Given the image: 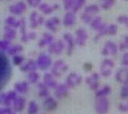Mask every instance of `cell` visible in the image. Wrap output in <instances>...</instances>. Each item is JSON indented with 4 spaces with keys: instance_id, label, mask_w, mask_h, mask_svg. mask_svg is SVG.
I'll return each mask as SVG.
<instances>
[{
    "instance_id": "obj_22",
    "label": "cell",
    "mask_w": 128,
    "mask_h": 114,
    "mask_svg": "<svg viewBox=\"0 0 128 114\" xmlns=\"http://www.w3.org/2000/svg\"><path fill=\"white\" fill-rule=\"evenodd\" d=\"M43 83L49 89H55L59 85L56 80L55 77L50 73H46L43 76Z\"/></svg>"
},
{
    "instance_id": "obj_17",
    "label": "cell",
    "mask_w": 128,
    "mask_h": 114,
    "mask_svg": "<svg viewBox=\"0 0 128 114\" xmlns=\"http://www.w3.org/2000/svg\"><path fill=\"white\" fill-rule=\"evenodd\" d=\"M60 8L59 4L54 3V4H50L46 3H42L38 7L40 11L45 15H49L52 14L54 11L58 10Z\"/></svg>"
},
{
    "instance_id": "obj_49",
    "label": "cell",
    "mask_w": 128,
    "mask_h": 114,
    "mask_svg": "<svg viewBox=\"0 0 128 114\" xmlns=\"http://www.w3.org/2000/svg\"><path fill=\"white\" fill-rule=\"evenodd\" d=\"M118 109L120 112H122V113L128 112V109H127L126 104H119V105L118 106Z\"/></svg>"
},
{
    "instance_id": "obj_6",
    "label": "cell",
    "mask_w": 128,
    "mask_h": 114,
    "mask_svg": "<svg viewBox=\"0 0 128 114\" xmlns=\"http://www.w3.org/2000/svg\"><path fill=\"white\" fill-rule=\"evenodd\" d=\"M66 49V45L62 40H54L48 46V52L50 54L60 55L62 53L64 50Z\"/></svg>"
},
{
    "instance_id": "obj_9",
    "label": "cell",
    "mask_w": 128,
    "mask_h": 114,
    "mask_svg": "<svg viewBox=\"0 0 128 114\" xmlns=\"http://www.w3.org/2000/svg\"><path fill=\"white\" fill-rule=\"evenodd\" d=\"M30 27L32 29H36L45 23L44 16L40 15L38 12L34 11L30 15L29 17Z\"/></svg>"
},
{
    "instance_id": "obj_10",
    "label": "cell",
    "mask_w": 128,
    "mask_h": 114,
    "mask_svg": "<svg viewBox=\"0 0 128 114\" xmlns=\"http://www.w3.org/2000/svg\"><path fill=\"white\" fill-rule=\"evenodd\" d=\"M85 82L92 91L96 92L100 88V74L97 73H92L86 78Z\"/></svg>"
},
{
    "instance_id": "obj_30",
    "label": "cell",
    "mask_w": 128,
    "mask_h": 114,
    "mask_svg": "<svg viewBox=\"0 0 128 114\" xmlns=\"http://www.w3.org/2000/svg\"><path fill=\"white\" fill-rule=\"evenodd\" d=\"M23 51H24V47L20 44H16V45H11L9 49L7 50V54L10 56H14L20 54V53Z\"/></svg>"
},
{
    "instance_id": "obj_15",
    "label": "cell",
    "mask_w": 128,
    "mask_h": 114,
    "mask_svg": "<svg viewBox=\"0 0 128 114\" xmlns=\"http://www.w3.org/2000/svg\"><path fill=\"white\" fill-rule=\"evenodd\" d=\"M61 23L60 18L58 16H52L45 21V27L49 32L55 33L58 30V27Z\"/></svg>"
},
{
    "instance_id": "obj_1",
    "label": "cell",
    "mask_w": 128,
    "mask_h": 114,
    "mask_svg": "<svg viewBox=\"0 0 128 114\" xmlns=\"http://www.w3.org/2000/svg\"><path fill=\"white\" fill-rule=\"evenodd\" d=\"M12 75V68L6 56L0 50V90L8 83Z\"/></svg>"
},
{
    "instance_id": "obj_43",
    "label": "cell",
    "mask_w": 128,
    "mask_h": 114,
    "mask_svg": "<svg viewBox=\"0 0 128 114\" xmlns=\"http://www.w3.org/2000/svg\"><path fill=\"white\" fill-rule=\"evenodd\" d=\"M75 0H62V3H63V7L65 10L67 11H72V8L74 5Z\"/></svg>"
},
{
    "instance_id": "obj_5",
    "label": "cell",
    "mask_w": 128,
    "mask_h": 114,
    "mask_svg": "<svg viewBox=\"0 0 128 114\" xmlns=\"http://www.w3.org/2000/svg\"><path fill=\"white\" fill-rule=\"evenodd\" d=\"M37 67L42 71L49 69L52 64V61L50 56L45 53H41L37 57L36 61Z\"/></svg>"
},
{
    "instance_id": "obj_2",
    "label": "cell",
    "mask_w": 128,
    "mask_h": 114,
    "mask_svg": "<svg viewBox=\"0 0 128 114\" xmlns=\"http://www.w3.org/2000/svg\"><path fill=\"white\" fill-rule=\"evenodd\" d=\"M68 69L69 66L66 62L62 59H58L56 60L52 65L50 73L55 78H60L65 74Z\"/></svg>"
},
{
    "instance_id": "obj_29",
    "label": "cell",
    "mask_w": 128,
    "mask_h": 114,
    "mask_svg": "<svg viewBox=\"0 0 128 114\" xmlns=\"http://www.w3.org/2000/svg\"><path fill=\"white\" fill-rule=\"evenodd\" d=\"M111 92H112V88L109 85H105L95 92V96H96V98L107 97L110 94Z\"/></svg>"
},
{
    "instance_id": "obj_24",
    "label": "cell",
    "mask_w": 128,
    "mask_h": 114,
    "mask_svg": "<svg viewBox=\"0 0 128 114\" xmlns=\"http://www.w3.org/2000/svg\"><path fill=\"white\" fill-rule=\"evenodd\" d=\"M43 105L46 110L49 112H52L58 108V104L54 97L49 96L45 98L44 103H43Z\"/></svg>"
},
{
    "instance_id": "obj_4",
    "label": "cell",
    "mask_w": 128,
    "mask_h": 114,
    "mask_svg": "<svg viewBox=\"0 0 128 114\" xmlns=\"http://www.w3.org/2000/svg\"><path fill=\"white\" fill-rule=\"evenodd\" d=\"M115 67V62L113 60L106 58L102 61L100 66V74L104 78H108L112 73V70Z\"/></svg>"
},
{
    "instance_id": "obj_54",
    "label": "cell",
    "mask_w": 128,
    "mask_h": 114,
    "mask_svg": "<svg viewBox=\"0 0 128 114\" xmlns=\"http://www.w3.org/2000/svg\"></svg>"
},
{
    "instance_id": "obj_41",
    "label": "cell",
    "mask_w": 128,
    "mask_h": 114,
    "mask_svg": "<svg viewBox=\"0 0 128 114\" xmlns=\"http://www.w3.org/2000/svg\"><path fill=\"white\" fill-rule=\"evenodd\" d=\"M118 48H119V50L122 52L128 50V35L124 36L123 40L119 44Z\"/></svg>"
},
{
    "instance_id": "obj_13",
    "label": "cell",
    "mask_w": 128,
    "mask_h": 114,
    "mask_svg": "<svg viewBox=\"0 0 128 114\" xmlns=\"http://www.w3.org/2000/svg\"><path fill=\"white\" fill-rule=\"evenodd\" d=\"M63 39L66 45V54L68 56H70L73 54L76 45L74 38L71 33L67 32L64 33Z\"/></svg>"
},
{
    "instance_id": "obj_45",
    "label": "cell",
    "mask_w": 128,
    "mask_h": 114,
    "mask_svg": "<svg viewBox=\"0 0 128 114\" xmlns=\"http://www.w3.org/2000/svg\"><path fill=\"white\" fill-rule=\"evenodd\" d=\"M42 0H26V2L28 6L32 8H38L40 4L42 3Z\"/></svg>"
},
{
    "instance_id": "obj_32",
    "label": "cell",
    "mask_w": 128,
    "mask_h": 114,
    "mask_svg": "<svg viewBox=\"0 0 128 114\" xmlns=\"http://www.w3.org/2000/svg\"><path fill=\"white\" fill-rule=\"evenodd\" d=\"M100 10V7L96 4H90L86 6L84 8V11L94 16L95 14L98 13Z\"/></svg>"
},
{
    "instance_id": "obj_48",
    "label": "cell",
    "mask_w": 128,
    "mask_h": 114,
    "mask_svg": "<svg viewBox=\"0 0 128 114\" xmlns=\"http://www.w3.org/2000/svg\"><path fill=\"white\" fill-rule=\"evenodd\" d=\"M121 65L125 68H128V52H126L122 56L121 60Z\"/></svg>"
},
{
    "instance_id": "obj_36",
    "label": "cell",
    "mask_w": 128,
    "mask_h": 114,
    "mask_svg": "<svg viewBox=\"0 0 128 114\" xmlns=\"http://www.w3.org/2000/svg\"><path fill=\"white\" fill-rule=\"evenodd\" d=\"M116 4V0H100V7L104 10L111 9Z\"/></svg>"
},
{
    "instance_id": "obj_19",
    "label": "cell",
    "mask_w": 128,
    "mask_h": 114,
    "mask_svg": "<svg viewBox=\"0 0 128 114\" xmlns=\"http://www.w3.org/2000/svg\"><path fill=\"white\" fill-rule=\"evenodd\" d=\"M76 15L72 11H68L64 14L62 18V24L66 27H73L76 23Z\"/></svg>"
},
{
    "instance_id": "obj_31",
    "label": "cell",
    "mask_w": 128,
    "mask_h": 114,
    "mask_svg": "<svg viewBox=\"0 0 128 114\" xmlns=\"http://www.w3.org/2000/svg\"><path fill=\"white\" fill-rule=\"evenodd\" d=\"M5 23L6 26L13 28H19L20 25V20H17L13 16H10L5 20Z\"/></svg>"
},
{
    "instance_id": "obj_35",
    "label": "cell",
    "mask_w": 128,
    "mask_h": 114,
    "mask_svg": "<svg viewBox=\"0 0 128 114\" xmlns=\"http://www.w3.org/2000/svg\"><path fill=\"white\" fill-rule=\"evenodd\" d=\"M38 105L35 101H30L28 104V114H37L38 112Z\"/></svg>"
},
{
    "instance_id": "obj_40",
    "label": "cell",
    "mask_w": 128,
    "mask_h": 114,
    "mask_svg": "<svg viewBox=\"0 0 128 114\" xmlns=\"http://www.w3.org/2000/svg\"><path fill=\"white\" fill-rule=\"evenodd\" d=\"M20 25L19 28H20V34H21V37L25 35L27 33V31H26V20L24 18H22L20 19Z\"/></svg>"
},
{
    "instance_id": "obj_52",
    "label": "cell",
    "mask_w": 128,
    "mask_h": 114,
    "mask_svg": "<svg viewBox=\"0 0 128 114\" xmlns=\"http://www.w3.org/2000/svg\"><path fill=\"white\" fill-rule=\"evenodd\" d=\"M124 1H128V0H124Z\"/></svg>"
},
{
    "instance_id": "obj_44",
    "label": "cell",
    "mask_w": 128,
    "mask_h": 114,
    "mask_svg": "<svg viewBox=\"0 0 128 114\" xmlns=\"http://www.w3.org/2000/svg\"><path fill=\"white\" fill-rule=\"evenodd\" d=\"M120 97L122 99H128V85H123L120 92Z\"/></svg>"
},
{
    "instance_id": "obj_34",
    "label": "cell",
    "mask_w": 128,
    "mask_h": 114,
    "mask_svg": "<svg viewBox=\"0 0 128 114\" xmlns=\"http://www.w3.org/2000/svg\"><path fill=\"white\" fill-rule=\"evenodd\" d=\"M118 27L116 24H109L107 25L106 28V35L114 36L118 33Z\"/></svg>"
},
{
    "instance_id": "obj_12",
    "label": "cell",
    "mask_w": 128,
    "mask_h": 114,
    "mask_svg": "<svg viewBox=\"0 0 128 114\" xmlns=\"http://www.w3.org/2000/svg\"><path fill=\"white\" fill-rule=\"evenodd\" d=\"M17 93L15 91H10L0 95V104L6 107H10L14 100L17 97Z\"/></svg>"
},
{
    "instance_id": "obj_38",
    "label": "cell",
    "mask_w": 128,
    "mask_h": 114,
    "mask_svg": "<svg viewBox=\"0 0 128 114\" xmlns=\"http://www.w3.org/2000/svg\"><path fill=\"white\" fill-rule=\"evenodd\" d=\"M24 61H25V57L23 55L18 54L13 56V57H12L13 64L15 66H21L24 63Z\"/></svg>"
},
{
    "instance_id": "obj_11",
    "label": "cell",
    "mask_w": 128,
    "mask_h": 114,
    "mask_svg": "<svg viewBox=\"0 0 128 114\" xmlns=\"http://www.w3.org/2000/svg\"><path fill=\"white\" fill-rule=\"evenodd\" d=\"M75 44L79 47H84L88 39V34L84 28H79L76 30Z\"/></svg>"
},
{
    "instance_id": "obj_21",
    "label": "cell",
    "mask_w": 128,
    "mask_h": 114,
    "mask_svg": "<svg viewBox=\"0 0 128 114\" xmlns=\"http://www.w3.org/2000/svg\"><path fill=\"white\" fill-rule=\"evenodd\" d=\"M20 71L24 73H30L31 72L36 71L38 67L36 61L33 59H30L26 61L25 63H24L22 65L20 66Z\"/></svg>"
},
{
    "instance_id": "obj_46",
    "label": "cell",
    "mask_w": 128,
    "mask_h": 114,
    "mask_svg": "<svg viewBox=\"0 0 128 114\" xmlns=\"http://www.w3.org/2000/svg\"><path fill=\"white\" fill-rule=\"evenodd\" d=\"M0 114H16L13 109L10 107H0Z\"/></svg>"
},
{
    "instance_id": "obj_23",
    "label": "cell",
    "mask_w": 128,
    "mask_h": 114,
    "mask_svg": "<svg viewBox=\"0 0 128 114\" xmlns=\"http://www.w3.org/2000/svg\"><path fill=\"white\" fill-rule=\"evenodd\" d=\"M12 106L15 112H21L26 106V100L22 97H17L13 102Z\"/></svg>"
},
{
    "instance_id": "obj_53",
    "label": "cell",
    "mask_w": 128,
    "mask_h": 114,
    "mask_svg": "<svg viewBox=\"0 0 128 114\" xmlns=\"http://www.w3.org/2000/svg\"><path fill=\"white\" fill-rule=\"evenodd\" d=\"M0 1H2V0H0Z\"/></svg>"
},
{
    "instance_id": "obj_14",
    "label": "cell",
    "mask_w": 128,
    "mask_h": 114,
    "mask_svg": "<svg viewBox=\"0 0 128 114\" xmlns=\"http://www.w3.org/2000/svg\"><path fill=\"white\" fill-rule=\"evenodd\" d=\"M27 9V5L24 1H18L15 4H12L9 7V11L12 15H22Z\"/></svg>"
},
{
    "instance_id": "obj_20",
    "label": "cell",
    "mask_w": 128,
    "mask_h": 114,
    "mask_svg": "<svg viewBox=\"0 0 128 114\" xmlns=\"http://www.w3.org/2000/svg\"><path fill=\"white\" fill-rule=\"evenodd\" d=\"M54 41V38L53 35L49 32H45L43 33L42 37L38 41V45L40 48H44L46 46H49Z\"/></svg>"
},
{
    "instance_id": "obj_50",
    "label": "cell",
    "mask_w": 128,
    "mask_h": 114,
    "mask_svg": "<svg viewBox=\"0 0 128 114\" xmlns=\"http://www.w3.org/2000/svg\"><path fill=\"white\" fill-rule=\"evenodd\" d=\"M126 107H127V109H128V102L126 104Z\"/></svg>"
},
{
    "instance_id": "obj_16",
    "label": "cell",
    "mask_w": 128,
    "mask_h": 114,
    "mask_svg": "<svg viewBox=\"0 0 128 114\" xmlns=\"http://www.w3.org/2000/svg\"><path fill=\"white\" fill-rule=\"evenodd\" d=\"M69 93L70 88L65 84H59L54 89V95L57 99H64L68 97Z\"/></svg>"
},
{
    "instance_id": "obj_25",
    "label": "cell",
    "mask_w": 128,
    "mask_h": 114,
    "mask_svg": "<svg viewBox=\"0 0 128 114\" xmlns=\"http://www.w3.org/2000/svg\"><path fill=\"white\" fill-rule=\"evenodd\" d=\"M15 91L20 94H25L29 90V83L26 81L16 82L14 85Z\"/></svg>"
},
{
    "instance_id": "obj_8",
    "label": "cell",
    "mask_w": 128,
    "mask_h": 114,
    "mask_svg": "<svg viewBox=\"0 0 128 114\" xmlns=\"http://www.w3.org/2000/svg\"><path fill=\"white\" fill-rule=\"evenodd\" d=\"M118 51H119L118 45L114 42L108 40L106 42L104 47L102 49L101 54L104 56H115L118 54Z\"/></svg>"
},
{
    "instance_id": "obj_33",
    "label": "cell",
    "mask_w": 128,
    "mask_h": 114,
    "mask_svg": "<svg viewBox=\"0 0 128 114\" xmlns=\"http://www.w3.org/2000/svg\"><path fill=\"white\" fill-rule=\"evenodd\" d=\"M40 79V75L37 71L31 72L30 73H28L27 74V80L29 84H37L38 83Z\"/></svg>"
},
{
    "instance_id": "obj_51",
    "label": "cell",
    "mask_w": 128,
    "mask_h": 114,
    "mask_svg": "<svg viewBox=\"0 0 128 114\" xmlns=\"http://www.w3.org/2000/svg\"><path fill=\"white\" fill-rule=\"evenodd\" d=\"M126 26H127V28H128V25H126Z\"/></svg>"
},
{
    "instance_id": "obj_3",
    "label": "cell",
    "mask_w": 128,
    "mask_h": 114,
    "mask_svg": "<svg viewBox=\"0 0 128 114\" xmlns=\"http://www.w3.org/2000/svg\"><path fill=\"white\" fill-rule=\"evenodd\" d=\"M95 109L97 114H108L110 109V102L107 97L96 98L95 103Z\"/></svg>"
},
{
    "instance_id": "obj_26",
    "label": "cell",
    "mask_w": 128,
    "mask_h": 114,
    "mask_svg": "<svg viewBox=\"0 0 128 114\" xmlns=\"http://www.w3.org/2000/svg\"><path fill=\"white\" fill-rule=\"evenodd\" d=\"M106 25V23L103 21L102 18L100 16H94L91 23H90V27L92 28V29L96 31V32L98 31L103 27H104Z\"/></svg>"
},
{
    "instance_id": "obj_7",
    "label": "cell",
    "mask_w": 128,
    "mask_h": 114,
    "mask_svg": "<svg viewBox=\"0 0 128 114\" xmlns=\"http://www.w3.org/2000/svg\"><path fill=\"white\" fill-rule=\"evenodd\" d=\"M82 82V77L78 73L75 72L70 73L66 76L65 80V85L70 88H74L76 86H78Z\"/></svg>"
},
{
    "instance_id": "obj_47",
    "label": "cell",
    "mask_w": 128,
    "mask_h": 114,
    "mask_svg": "<svg viewBox=\"0 0 128 114\" xmlns=\"http://www.w3.org/2000/svg\"><path fill=\"white\" fill-rule=\"evenodd\" d=\"M117 21L119 24H124L128 25V16L126 15H120L117 18Z\"/></svg>"
},
{
    "instance_id": "obj_37",
    "label": "cell",
    "mask_w": 128,
    "mask_h": 114,
    "mask_svg": "<svg viewBox=\"0 0 128 114\" xmlns=\"http://www.w3.org/2000/svg\"><path fill=\"white\" fill-rule=\"evenodd\" d=\"M86 3V0H75L74 5L72 8V11L76 13V12L79 11Z\"/></svg>"
},
{
    "instance_id": "obj_39",
    "label": "cell",
    "mask_w": 128,
    "mask_h": 114,
    "mask_svg": "<svg viewBox=\"0 0 128 114\" xmlns=\"http://www.w3.org/2000/svg\"><path fill=\"white\" fill-rule=\"evenodd\" d=\"M81 20L83 23L86 24H90L91 23L92 20L94 16L90 14L87 13L86 12L83 11L82 14H81Z\"/></svg>"
},
{
    "instance_id": "obj_18",
    "label": "cell",
    "mask_w": 128,
    "mask_h": 114,
    "mask_svg": "<svg viewBox=\"0 0 128 114\" xmlns=\"http://www.w3.org/2000/svg\"><path fill=\"white\" fill-rule=\"evenodd\" d=\"M116 80L123 85H128V68H120L116 74Z\"/></svg>"
},
{
    "instance_id": "obj_42",
    "label": "cell",
    "mask_w": 128,
    "mask_h": 114,
    "mask_svg": "<svg viewBox=\"0 0 128 114\" xmlns=\"http://www.w3.org/2000/svg\"><path fill=\"white\" fill-rule=\"evenodd\" d=\"M11 47L10 41L3 39V40H0V50L2 52L6 51L9 49Z\"/></svg>"
},
{
    "instance_id": "obj_28",
    "label": "cell",
    "mask_w": 128,
    "mask_h": 114,
    "mask_svg": "<svg viewBox=\"0 0 128 114\" xmlns=\"http://www.w3.org/2000/svg\"><path fill=\"white\" fill-rule=\"evenodd\" d=\"M16 37V31L15 28H12L6 25L4 27V32L3 34V38L8 41L14 40Z\"/></svg>"
},
{
    "instance_id": "obj_27",
    "label": "cell",
    "mask_w": 128,
    "mask_h": 114,
    "mask_svg": "<svg viewBox=\"0 0 128 114\" xmlns=\"http://www.w3.org/2000/svg\"><path fill=\"white\" fill-rule=\"evenodd\" d=\"M37 87L38 89V95L40 98H46L50 96L49 88L43 82L38 83Z\"/></svg>"
}]
</instances>
